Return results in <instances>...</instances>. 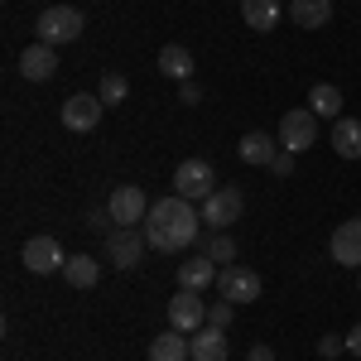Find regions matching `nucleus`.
Segmentation results:
<instances>
[{"mask_svg":"<svg viewBox=\"0 0 361 361\" xmlns=\"http://www.w3.org/2000/svg\"><path fill=\"white\" fill-rule=\"evenodd\" d=\"M333 149H337V159H361V121L337 116L333 121Z\"/></svg>","mask_w":361,"mask_h":361,"instance_id":"obj_17","label":"nucleus"},{"mask_svg":"<svg viewBox=\"0 0 361 361\" xmlns=\"http://www.w3.org/2000/svg\"><path fill=\"white\" fill-rule=\"evenodd\" d=\"M289 20L299 29H323L333 20V0H294L289 5Z\"/></svg>","mask_w":361,"mask_h":361,"instance_id":"obj_20","label":"nucleus"},{"mask_svg":"<svg viewBox=\"0 0 361 361\" xmlns=\"http://www.w3.org/2000/svg\"><path fill=\"white\" fill-rule=\"evenodd\" d=\"M159 73L173 78V82H193V54L183 44H164L159 49Z\"/></svg>","mask_w":361,"mask_h":361,"instance_id":"obj_18","label":"nucleus"},{"mask_svg":"<svg viewBox=\"0 0 361 361\" xmlns=\"http://www.w3.org/2000/svg\"><path fill=\"white\" fill-rule=\"evenodd\" d=\"M20 73H25L29 82H49L58 73V49H49V44H29L25 54H20Z\"/></svg>","mask_w":361,"mask_h":361,"instance_id":"obj_14","label":"nucleus"},{"mask_svg":"<svg viewBox=\"0 0 361 361\" xmlns=\"http://www.w3.org/2000/svg\"><path fill=\"white\" fill-rule=\"evenodd\" d=\"M217 284V260H207V255H188V260H178V289H212Z\"/></svg>","mask_w":361,"mask_h":361,"instance_id":"obj_13","label":"nucleus"},{"mask_svg":"<svg viewBox=\"0 0 361 361\" xmlns=\"http://www.w3.org/2000/svg\"><path fill=\"white\" fill-rule=\"evenodd\" d=\"M231 318H236V304H231V299L207 304V323H212V328H231Z\"/></svg>","mask_w":361,"mask_h":361,"instance_id":"obj_26","label":"nucleus"},{"mask_svg":"<svg viewBox=\"0 0 361 361\" xmlns=\"http://www.w3.org/2000/svg\"><path fill=\"white\" fill-rule=\"evenodd\" d=\"M169 328H178V333H188V337H193L197 328H207V304H202V294L178 289V294L169 299Z\"/></svg>","mask_w":361,"mask_h":361,"instance_id":"obj_7","label":"nucleus"},{"mask_svg":"<svg viewBox=\"0 0 361 361\" xmlns=\"http://www.w3.org/2000/svg\"><path fill=\"white\" fill-rule=\"evenodd\" d=\"M178 102H183V106H197V102H202V87L197 82H178Z\"/></svg>","mask_w":361,"mask_h":361,"instance_id":"obj_29","label":"nucleus"},{"mask_svg":"<svg viewBox=\"0 0 361 361\" xmlns=\"http://www.w3.org/2000/svg\"><path fill=\"white\" fill-rule=\"evenodd\" d=\"M308 145H318V116L308 106H294V111L279 116V149L289 154H304Z\"/></svg>","mask_w":361,"mask_h":361,"instance_id":"obj_4","label":"nucleus"},{"mask_svg":"<svg viewBox=\"0 0 361 361\" xmlns=\"http://www.w3.org/2000/svg\"><path fill=\"white\" fill-rule=\"evenodd\" d=\"M279 0H241V20H246V29H260V34H270V29L279 25Z\"/></svg>","mask_w":361,"mask_h":361,"instance_id":"obj_19","label":"nucleus"},{"mask_svg":"<svg viewBox=\"0 0 361 361\" xmlns=\"http://www.w3.org/2000/svg\"><path fill=\"white\" fill-rule=\"evenodd\" d=\"M202 236V212H193V202L188 197H159V202H149V217H145V241L149 250H164V255H178V250H188Z\"/></svg>","mask_w":361,"mask_h":361,"instance_id":"obj_1","label":"nucleus"},{"mask_svg":"<svg viewBox=\"0 0 361 361\" xmlns=\"http://www.w3.org/2000/svg\"><path fill=\"white\" fill-rule=\"evenodd\" d=\"M106 222H111V212H102V207L87 212V226H92V231H106Z\"/></svg>","mask_w":361,"mask_h":361,"instance_id":"obj_30","label":"nucleus"},{"mask_svg":"<svg viewBox=\"0 0 361 361\" xmlns=\"http://www.w3.org/2000/svg\"><path fill=\"white\" fill-rule=\"evenodd\" d=\"M145 236H140L135 226H116L111 236H106V260H111L116 270H135L140 265V255H145Z\"/></svg>","mask_w":361,"mask_h":361,"instance_id":"obj_9","label":"nucleus"},{"mask_svg":"<svg viewBox=\"0 0 361 361\" xmlns=\"http://www.w3.org/2000/svg\"><path fill=\"white\" fill-rule=\"evenodd\" d=\"M333 260L337 265H347V270H361V217H352V222H342L333 231Z\"/></svg>","mask_w":361,"mask_h":361,"instance_id":"obj_12","label":"nucleus"},{"mask_svg":"<svg viewBox=\"0 0 361 361\" xmlns=\"http://www.w3.org/2000/svg\"><path fill=\"white\" fill-rule=\"evenodd\" d=\"M342 347H347V337L328 333V337H323V342H318V357H337V352H342Z\"/></svg>","mask_w":361,"mask_h":361,"instance_id":"obj_28","label":"nucleus"},{"mask_svg":"<svg viewBox=\"0 0 361 361\" xmlns=\"http://www.w3.org/2000/svg\"><path fill=\"white\" fill-rule=\"evenodd\" d=\"M106 212H111L116 226H135V222L149 217V202H145V193H140L135 183H121L111 193V202H106Z\"/></svg>","mask_w":361,"mask_h":361,"instance_id":"obj_11","label":"nucleus"},{"mask_svg":"<svg viewBox=\"0 0 361 361\" xmlns=\"http://www.w3.org/2000/svg\"><path fill=\"white\" fill-rule=\"evenodd\" d=\"M202 255H207V260H222V265H236V241H231L226 231H212V241H207Z\"/></svg>","mask_w":361,"mask_h":361,"instance_id":"obj_25","label":"nucleus"},{"mask_svg":"<svg viewBox=\"0 0 361 361\" xmlns=\"http://www.w3.org/2000/svg\"><path fill=\"white\" fill-rule=\"evenodd\" d=\"M197 212H202V226H212V231H226V226H231L236 217H241V212H246V197H241V188L222 183V188L207 197Z\"/></svg>","mask_w":361,"mask_h":361,"instance_id":"obj_5","label":"nucleus"},{"mask_svg":"<svg viewBox=\"0 0 361 361\" xmlns=\"http://www.w3.org/2000/svg\"><path fill=\"white\" fill-rule=\"evenodd\" d=\"M193 361H226V328H197L193 333Z\"/></svg>","mask_w":361,"mask_h":361,"instance_id":"obj_21","label":"nucleus"},{"mask_svg":"<svg viewBox=\"0 0 361 361\" xmlns=\"http://www.w3.org/2000/svg\"><path fill=\"white\" fill-rule=\"evenodd\" d=\"M20 260H25L29 275H54V270L68 265V255H63V246H58L54 236H29L25 246H20Z\"/></svg>","mask_w":361,"mask_h":361,"instance_id":"obj_6","label":"nucleus"},{"mask_svg":"<svg viewBox=\"0 0 361 361\" xmlns=\"http://www.w3.org/2000/svg\"><path fill=\"white\" fill-rule=\"evenodd\" d=\"M102 111H106V102H102V97L78 92V97H68V102H63V126H68V130H78V135H87V130H97Z\"/></svg>","mask_w":361,"mask_h":361,"instance_id":"obj_10","label":"nucleus"},{"mask_svg":"<svg viewBox=\"0 0 361 361\" xmlns=\"http://www.w3.org/2000/svg\"><path fill=\"white\" fill-rule=\"evenodd\" d=\"M308 111L313 116H342V92H337L333 82H318V87H308Z\"/></svg>","mask_w":361,"mask_h":361,"instance_id":"obj_23","label":"nucleus"},{"mask_svg":"<svg viewBox=\"0 0 361 361\" xmlns=\"http://www.w3.org/2000/svg\"><path fill=\"white\" fill-rule=\"evenodd\" d=\"M347 352H352V357H361V323L347 333Z\"/></svg>","mask_w":361,"mask_h":361,"instance_id":"obj_32","label":"nucleus"},{"mask_svg":"<svg viewBox=\"0 0 361 361\" xmlns=\"http://www.w3.org/2000/svg\"><path fill=\"white\" fill-rule=\"evenodd\" d=\"M97 97H102L106 106H121V102L130 97V82H126L121 73H106V78H102V92H97Z\"/></svg>","mask_w":361,"mask_h":361,"instance_id":"obj_24","label":"nucleus"},{"mask_svg":"<svg viewBox=\"0 0 361 361\" xmlns=\"http://www.w3.org/2000/svg\"><path fill=\"white\" fill-rule=\"evenodd\" d=\"M246 361H275V347H265V342H255Z\"/></svg>","mask_w":361,"mask_h":361,"instance_id":"obj_31","label":"nucleus"},{"mask_svg":"<svg viewBox=\"0 0 361 361\" xmlns=\"http://www.w3.org/2000/svg\"><path fill=\"white\" fill-rule=\"evenodd\" d=\"M236 154H241L246 164H255V169H270V164H275V154H279V140H270L265 130H246L241 145H236Z\"/></svg>","mask_w":361,"mask_h":361,"instance_id":"obj_15","label":"nucleus"},{"mask_svg":"<svg viewBox=\"0 0 361 361\" xmlns=\"http://www.w3.org/2000/svg\"><path fill=\"white\" fill-rule=\"evenodd\" d=\"M217 289H222V299H231V304H255L260 299V275L250 265H222Z\"/></svg>","mask_w":361,"mask_h":361,"instance_id":"obj_8","label":"nucleus"},{"mask_svg":"<svg viewBox=\"0 0 361 361\" xmlns=\"http://www.w3.org/2000/svg\"><path fill=\"white\" fill-rule=\"evenodd\" d=\"M270 173H275V178H289V173H294V154H289V149H279L275 164H270Z\"/></svg>","mask_w":361,"mask_h":361,"instance_id":"obj_27","label":"nucleus"},{"mask_svg":"<svg viewBox=\"0 0 361 361\" xmlns=\"http://www.w3.org/2000/svg\"><path fill=\"white\" fill-rule=\"evenodd\" d=\"M63 275H68V284H73V289H92V284L102 279V265H97L92 255H68Z\"/></svg>","mask_w":361,"mask_h":361,"instance_id":"obj_22","label":"nucleus"},{"mask_svg":"<svg viewBox=\"0 0 361 361\" xmlns=\"http://www.w3.org/2000/svg\"><path fill=\"white\" fill-rule=\"evenodd\" d=\"M149 361H193V337L178 333V328H169L149 342Z\"/></svg>","mask_w":361,"mask_h":361,"instance_id":"obj_16","label":"nucleus"},{"mask_svg":"<svg viewBox=\"0 0 361 361\" xmlns=\"http://www.w3.org/2000/svg\"><path fill=\"white\" fill-rule=\"evenodd\" d=\"M82 10L78 5H49L39 20H34V34H39V44H49V49H63V44H78L82 39Z\"/></svg>","mask_w":361,"mask_h":361,"instance_id":"obj_2","label":"nucleus"},{"mask_svg":"<svg viewBox=\"0 0 361 361\" xmlns=\"http://www.w3.org/2000/svg\"><path fill=\"white\" fill-rule=\"evenodd\" d=\"M173 193L188 197V202H207V197L217 193V173L207 159H183V164L173 169Z\"/></svg>","mask_w":361,"mask_h":361,"instance_id":"obj_3","label":"nucleus"}]
</instances>
